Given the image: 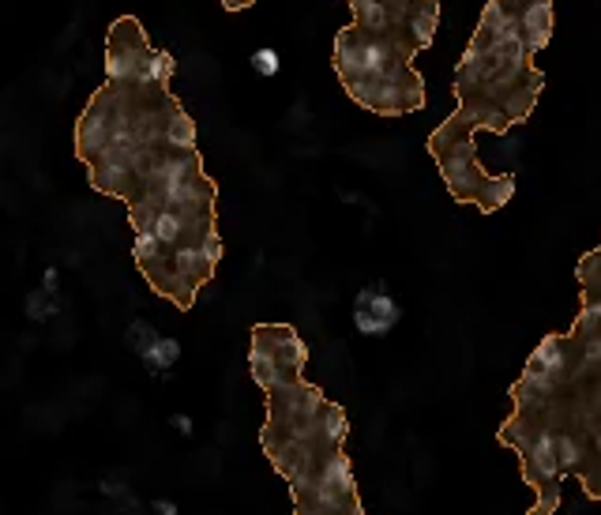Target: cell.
Returning a JSON list of instances; mask_svg holds the SVG:
<instances>
[{
    "label": "cell",
    "instance_id": "cell-10",
    "mask_svg": "<svg viewBox=\"0 0 601 515\" xmlns=\"http://www.w3.org/2000/svg\"><path fill=\"white\" fill-rule=\"evenodd\" d=\"M354 324L361 335H384L391 324H384V320H376L372 313H365V309H354Z\"/></svg>",
    "mask_w": 601,
    "mask_h": 515
},
{
    "label": "cell",
    "instance_id": "cell-5",
    "mask_svg": "<svg viewBox=\"0 0 601 515\" xmlns=\"http://www.w3.org/2000/svg\"><path fill=\"white\" fill-rule=\"evenodd\" d=\"M305 365V343L297 339V331L286 324H260L252 331V376L260 380V388L282 391L301 380Z\"/></svg>",
    "mask_w": 601,
    "mask_h": 515
},
{
    "label": "cell",
    "instance_id": "cell-1",
    "mask_svg": "<svg viewBox=\"0 0 601 515\" xmlns=\"http://www.w3.org/2000/svg\"><path fill=\"white\" fill-rule=\"evenodd\" d=\"M534 61L538 57L526 49L519 12L508 0H489L478 19V31L455 64L459 110L436 132L474 140L478 128L508 132L511 125H523L545 87V76Z\"/></svg>",
    "mask_w": 601,
    "mask_h": 515
},
{
    "label": "cell",
    "instance_id": "cell-12",
    "mask_svg": "<svg viewBox=\"0 0 601 515\" xmlns=\"http://www.w3.org/2000/svg\"><path fill=\"white\" fill-rule=\"evenodd\" d=\"M173 425H177L181 433H192V422H188V418H173Z\"/></svg>",
    "mask_w": 601,
    "mask_h": 515
},
{
    "label": "cell",
    "instance_id": "cell-2",
    "mask_svg": "<svg viewBox=\"0 0 601 515\" xmlns=\"http://www.w3.org/2000/svg\"><path fill=\"white\" fill-rule=\"evenodd\" d=\"M414 61V49L376 38V34H361L357 27H342L335 34L331 64H335L342 91L357 106L380 117H406L425 106V79Z\"/></svg>",
    "mask_w": 601,
    "mask_h": 515
},
{
    "label": "cell",
    "instance_id": "cell-9",
    "mask_svg": "<svg viewBox=\"0 0 601 515\" xmlns=\"http://www.w3.org/2000/svg\"><path fill=\"white\" fill-rule=\"evenodd\" d=\"M252 68H256L260 76H278V53L275 49H256V53H252Z\"/></svg>",
    "mask_w": 601,
    "mask_h": 515
},
{
    "label": "cell",
    "instance_id": "cell-8",
    "mask_svg": "<svg viewBox=\"0 0 601 515\" xmlns=\"http://www.w3.org/2000/svg\"><path fill=\"white\" fill-rule=\"evenodd\" d=\"M177 354H181V346L173 343V339H158V343L151 346L147 354H143V361H147L151 369H158V373H162V369H170L173 361H177Z\"/></svg>",
    "mask_w": 601,
    "mask_h": 515
},
{
    "label": "cell",
    "instance_id": "cell-4",
    "mask_svg": "<svg viewBox=\"0 0 601 515\" xmlns=\"http://www.w3.org/2000/svg\"><path fill=\"white\" fill-rule=\"evenodd\" d=\"M132 76H177V61L166 49H151L136 16H121L109 23L106 34V79Z\"/></svg>",
    "mask_w": 601,
    "mask_h": 515
},
{
    "label": "cell",
    "instance_id": "cell-11",
    "mask_svg": "<svg viewBox=\"0 0 601 515\" xmlns=\"http://www.w3.org/2000/svg\"><path fill=\"white\" fill-rule=\"evenodd\" d=\"M218 4H222L226 12H245V8H252L256 0H218Z\"/></svg>",
    "mask_w": 601,
    "mask_h": 515
},
{
    "label": "cell",
    "instance_id": "cell-6",
    "mask_svg": "<svg viewBox=\"0 0 601 515\" xmlns=\"http://www.w3.org/2000/svg\"><path fill=\"white\" fill-rule=\"evenodd\" d=\"M579 279H583V313H579L571 331L586 335V339H601V249L583 256Z\"/></svg>",
    "mask_w": 601,
    "mask_h": 515
},
{
    "label": "cell",
    "instance_id": "cell-3",
    "mask_svg": "<svg viewBox=\"0 0 601 515\" xmlns=\"http://www.w3.org/2000/svg\"><path fill=\"white\" fill-rule=\"evenodd\" d=\"M361 34H376L399 46L429 49L440 31V0H346Z\"/></svg>",
    "mask_w": 601,
    "mask_h": 515
},
{
    "label": "cell",
    "instance_id": "cell-7",
    "mask_svg": "<svg viewBox=\"0 0 601 515\" xmlns=\"http://www.w3.org/2000/svg\"><path fill=\"white\" fill-rule=\"evenodd\" d=\"M357 309H365V313H372L376 320H384V324H399V305L384 290H361L357 294Z\"/></svg>",
    "mask_w": 601,
    "mask_h": 515
}]
</instances>
